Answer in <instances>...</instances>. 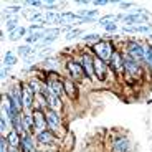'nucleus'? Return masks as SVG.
<instances>
[{"label": "nucleus", "instance_id": "nucleus-1", "mask_svg": "<svg viewBox=\"0 0 152 152\" xmlns=\"http://www.w3.org/2000/svg\"><path fill=\"white\" fill-rule=\"evenodd\" d=\"M93 51H94L96 56L101 58L103 61H111L113 55L116 53V50H114L113 43H111V42H104V40L94 43V45H93Z\"/></svg>", "mask_w": 152, "mask_h": 152}, {"label": "nucleus", "instance_id": "nucleus-2", "mask_svg": "<svg viewBox=\"0 0 152 152\" xmlns=\"http://www.w3.org/2000/svg\"><path fill=\"white\" fill-rule=\"evenodd\" d=\"M66 69H68L69 76H71L73 81H81L83 78H88L86 76V71L83 69V66H81V63H78V61L75 60H69L68 63H66Z\"/></svg>", "mask_w": 152, "mask_h": 152}, {"label": "nucleus", "instance_id": "nucleus-3", "mask_svg": "<svg viewBox=\"0 0 152 152\" xmlns=\"http://www.w3.org/2000/svg\"><path fill=\"white\" fill-rule=\"evenodd\" d=\"M109 66H111V69H114V71H116V75H119V76L126 75L124 56H122L119 51H116V53L113 55V58H111V61H109Z\"/></svg>", "mask_w": 152, "mask_h": 152}, {"label": "nucleus", "instance_id": "nucleus-4", "mask_svg": "<svg viewBox=\"0 0 152 152\" xmlns=\"http://www.w3.org/2000/svg\"><path fill=\"white\" fill-rule=\"evenodd\" d=\"M22 96H23V107L25 109H30L31 104H33V96H35V89L31 84L28 83H22Z\"/></svg>", "mask_w": 152, "mask_h": 152}, {"label": "nucleus", "instance_id": "nucleus-5", "mask_svg": "<svg viewBox=\"0 0 152 152\" xmlns=\"http://www.w3.org/2000/svg\"><path fill=\"white\" fill-rule=\"evenodd\" d=\"M124 66H126V75L127 76L137 78V76L141 75V66L137 65V61L132 56H129V55L124 56Z\"/></svg>", "mask_w": 152, "mask_h": 152}, {"label": "nucleus", "instance_id": "nucleus-6", "mask_svg": "<svg viewBox=\"0 0 152 152\" xmlns=\"http://www.w3.org/2000/svg\"><path fill=\"white\" fill-rule=\"evenodd\" d=\"M31 116H33L35 127L38 129V132H40V131H45V129H46V126H48V121H46V114L43 113L40 107H35L33 113H31Z\"/></svg>", "mask_w": 152, "mask_h": 152}, {"label": "nucleus", "instance_id": "nucleus-7", "mask_svg": "<svg viewBox=\"0 0 152 152\" xmlns=\"http://www.w3.org/2000/svg\"><path fill=\"white\" fill-rule=\"evenodd\" d=\"M127 55L132 56L136 61H139V60H142V58H145V50L142 48L141 43L129 42V45H127Z\"/></svg>", "mask_w": 152, "mask_h": 152}, {"label": "nucleus", "instance_id": "nucleus-8", "mask_svg": "<svg viewBox=\"0 0 152 152\" xmlns=\"http://www.w3.org/2000/svg\"><path fill=\"white\" fill-rule=\"evenodd\" d=\"M94 76L99 81H106L107 78V65L101 58L94 56Z\"/></svg>", "mask_w": 152, "mask_h": 152}, {"label": "nucleus", "instance_id": "nucleus-9", "mask_svg": "<svg viewBox=\"0 0 152 152\" xmlns=\"http://www.w3.org/2000/svg\"><path fill=\"white\" fill-rule=\"evenodd\" d=\"M37 141L43 145H53L55 142H56V136L53 134V131L45 129V131H40V132L37 134Z\"/></svg>", "mask_w": 152, "mask_h": 152}, {"label": "nucleus", "instance_id": "nucleus-10", "mask_svg": "<svg viewBox=\"0 0 152 152\" xmlns=\"http://www.w3.org/2000/svg\"><path fill=\"white\" fill-rule=\"evenodd\" d=\"M81 66L86 71L88 78H94V56H91V55H83Z\"/></svg>", "mask_w": 152, "mask_h": 152}, {"label": "nucleus", "instance_id": "nucleus-11", "mask_svg": "<svg viewBox=\"0 0 152 152\" xmlns=\"http://www.w3.org/2000/svg\"><path fill=\"white\" fill-rule=\"evenodd\" d=\"M63 89H65V93L71 99L78 98V88H76V83L73 80H65L63 81Z\"/></svg>", "mask_w": 152, "mask_h": 152}, {"label": "nucleus", "instance_id": "nucleus-12", "mask_svg": "<svg viewBox=\"0 0 152 152\" xmlns=\"http://www.w3.org/2000/svg\"><path fill=\"white\" fill-rule=\"evenodd\" d=\"M46 88L50 89V93L51 94H55V96H60L61 93L65 91L63 89V81H56V80H50V81H46Z\"/></svg>", "mask_w": 152, "mask_h": 152}, {"label": "nucleus", "instance_id": "nucleus-13", "mask_svg": "<svg viewBox=\"0 0 152 152\" xmlns=\"http://www.w3.org/2000/svg\"><path fill=\"white\" fill-rule=\"evenodd\" d=\"M46 121H48V126L51 127V129H58L60 127V118H58L56 111H46Z\"/></svg>", "mask_w": 152, "mask_h": 152}, {"label": "nucleus", "instance_id": "nucleus-14", "mask_svg": "<svg viewBox=\"0 0 152 152\" xmlns=\"http://www.w3.org/2000/svg\"><path fill=\"white\" fill-rule=\"evenodd\" d=\"M7 139H8V144H10L12 149H17V147L22 145V136H20L17 131H12V132L7 136Z\"/></svg>", "mask_w": 152, "mask_h": 152}, {"label": "nucleus", "instance_id": "nucleus-15", "mask_svg": "<svg viewBox=\"0 0 152 152\" xmlns=\"http://www.w3.org/2000/svg\"><path fill=\"white\" fill-rule=\"evenodd\" d=\"M127 139L126 137H116L114 139V152H127Z\"/></svg>", "mask_w": 152, "mask_h": 152}, {"label": "nucleus", "instance_id": "nucleus-16", "mask_svg": "<svg viewBox=\"0 0 152 152\" xmlns=\"http://www.w3.org/2000/svg\"><path fill=\"white\" fill-rule=\"evenodd\" d=\"M22 126H23V129L27 131V132H30V131L35 127L33 116H31V114H25V116H22Z\"/></svg>", "mask_w": 152, "mask_h": 152}, {"label": "nucleus", "instance_id": "nucleus-17", "mask_svg": "<svg viewBox=\"0 0 152 152\" xmlns=\"http://www.w3.org/2000/svg\"><path fill=\"white\" fill-rule=\"evenodd\" d=\"M27 33H28L27 28L18 27V28H17V31H12V33H10V40H18L20 37H23V35H27Z\"/></svg>", "mask_w": 152, "mask_h": 152}, {"label": "nucleus", "instance_id": "nucleus-18", "mask_svg": "<svg viewBox=\"0 0 152 152\" xmlns=\"http://www.w3.org/2000/svg\"><path fill=\"white\" fill-rule=\"evenodd\" d=\"M4 63H5V66H12V65H15L17 63V56L12 51H7V55L4 56Z\"/></svg>", "mask_w": 152, "mask_h": 152}, {"label": "nucleus", "instance_id": "nucleus-19", "mask_svg": "<svg viewBox=\"0 0 152 152\" xmlns=\"http://www.w3.org/2000/svg\"><path fill=\"white\" fill-rule=\"evenodd\" d=\"M18 25V18H10V20H7V30H10V33L12 31H15V27Z\"/></svg>", "mask_w": 152, "mask_h": 152}, {"label": "nucleus", "instance_id": "nucleus-20", "mask_svg": "<svg viewBox=\"0 0 152 152\" xmlns=\"http://www.w3.org/2000/svg\"><path fill=\"white\" fill-rule=\"evenodd\" d=\"M81 33H83V30H80V28H75L73 31H69V33H66V40H73V38L80 37Z\"/></svg>", "mask_w": 152, "mask_h": 152}, {"label": "nucleus", "instance_id": "nucleus-21", "mask_svg": "<svg viewBox=\"0 0 152 152\" xmlns=\"http://www.w3.org/2000/svg\"><path fill=\"white\" fill-rule=\"evenodd\" d=\"M84 42H101L99 40V35L98 33H91V35H84L83 37Z\"/></svg>", "mask_w": 152, "mask_h": 152}, {"label": "nucleus", "instance_id": "nucleus-22", "mask_svg": "<svg viewBox=\"0 0 152 152\" xmlns=\"http://www.w3.org/2000/svg\"><path fill=\"white\" fill-rule=\"evenodd\" d=\"M145 61L152 66V45H149L147 48H145Z\"/></svg>", "mask_w": 152, "mask_h": 152}, {"label": "nucleus", "instance_id": "nucleus-23", "mask_svg": "<svg viewBox=\"0 0 152 152\" xmlns=\"http://www.w3.org/2000/svg\"><path fill=\"white\" fill-rule=\"evenodd\" d=\"M30 53H31L30 45H27V46H20V48H18V55H22V56H25V55H30Z\"/></svg>", "mask_w": 152, "mask_h": 152}, {"label": "nucleus", "instance_id": "nucleus-24", "mask_svg": "<svg viewBox=\"0 0 152 152\" xmlns=\"http://www.w3.org/2000/svg\"><path fill=\"white\" fill-rule=\"evenodd\" d=\"M28 20L30 22H45V18H43V15L42 13H35V15H31V17H28Z\"/></svg>", "mask_w": 152, "mask_h": 152}, {"label": "nucleus", "instance_id": "nucleus-25", "mask_svg": "<svg viewBox=\"0 0 152 152\" xmlns=\"http://www.w3.org/2000/svg\"><path fill=\"white\" fill-rule=\"evenodd\" d=\"M116 30H118L116 22H111V23H107V25H106V31H107V33H113V31H116Z\"/></svg>", "mask_w": 152, "mask_h": 152}, {"label": "nucleus", "instance_id": "nucleus-26", "mask_svg": "<svg viewBox=\"0 0 152 152\" xmlns=\"http://www.w3.org/2000/svg\"><path fill=\"white\" fill-rule=\"evenodd\" d=\"M25 5H30V7H43V2H40V0H28V2H25Z\"/></svg>", "mask_w": 152, "mask_h": 152}, {"label": "nucleus", "instance_id": "nucleus-27", "mask_svg": "<svg viewBox=\"0 0 152 152\" xmlns=\"http://www.w3.org/2000/svg\"><path fill=\"white\" fill-rule=\"evenodd\" d=\"M113 17H114V15H106V17H103V18L99 20V23H103V25H107V23L113 22Z\"/></svg>", "mask_w": 152, "mask_h": 152}, {"label": "nucleus", "instance_id": "nucleus-28", "mask_svg": "<svg viewBox=\"0 0 152 152\" xmlns=\"http://www.w3.org/2000/svg\"><path fill=\"white\" fill-rule=\"evenodd\" d=\"M43 8H46V10H55L56 5H55V2H45V4H43Z\"/></svg>", "mask_w": 152, "mask_h": 152}, {"label": "nucleus", "instance_id": "nucleus-29", "mask_svg": "<svg viewBox=\"0 0 152 152\" xmlns=\"http://www.w3.org/2000/svg\"><path fill=\"white\" fill-rule=\"evenodd\" d=\"M132 5H134L132 2H119V7H121L122 10H126V8H131Z\"/></svg>", "mask_w": 152, "mask_h": 152}, {"label": "nucleus", "instance_id": "nucleus-30", "mask_svg": "<svg viewBox=\"0 0 152 152\" xmlns=\"http://www.w3.org/2000/svg\"><path fill=\"white\" fill-rule=\"evenodd\" d=\"M93 4L96 5V7H103V5H106V4H109V0H94Z\"/></svg>", "mask_w": 152, "mask_h": 152}, {"label": "nucleus", "instance_id": "nucleus-31", "mask_svg": "<svg viewBox=\"0 0 152 152\" xmlns=\"http://www.w3.org/2000/svg\"><path fill=\"white\" fill-rule=\"evenodd\" d=\"M8 69H10V68H8V66H5V68H2V73H0V76H2V80H4L5 76L8 75Z\"/></svg>", "mask_w": 152, "mask_h": 152}, {"label": "nucleus", "instance_id": "nucleus-32", "mask_svg": "<svg viewBox=\"0 0 152 152\" xmlns=\"http://www.w3.org/2000/svg\"><path fill=\"white\" fill-rule=\"evenodd\" d=\"M20 8H22V7H7L5 10H7V12H18Z\"/></svg>", "mask_w": 152, "mask_h": 152}, {"label": "nucleus", "instance_id": "nucleus-33", "mask_svg": "<svg viewBox=\"0 0 152 152\" xmlns=\"http://www.w3.org/2000/svg\"><path fill=\"white\" fill-rule=\"evenodd\" d=\"M8 152H18L17 149H8Z\"/></svg>", "mask_w": 152, "mask_h": 152}, {"label": "nucleus", "instance_id": "nucleus-34", "mask_svg": "<svg viewBox=\"0 0 152 152\" xmlns=\"http://www.w3.org/2000/svg\"><path fill=\"white\" fill-rule=\"evenodd\" d=\"M149 38H151V40H152V35H149Z\"/></svg>", "mask_w": 152, "mask_h": 152}]
</instances>
